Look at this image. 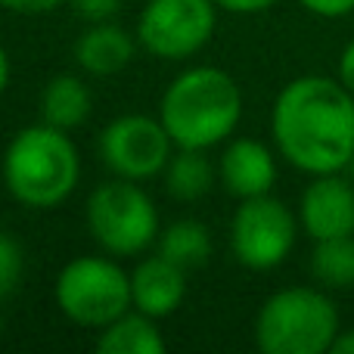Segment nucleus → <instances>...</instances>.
<instances>
[{
    "label": "nucleus",
    "instance_id": "1",
    "mask_svg": "<svg viewBox=\"0 0 354 354\" xmlns=\"http://www.w3.org/2000/svg\"><path fill=\"white\" fill-rule=\"evenodd\" d=\"M274 147L305 174H336L354 159V93L339 78H292L270 109Z\"/></svg>",
    "mask_w": 354,
    "mask_h": 354
},
{
    "label": "nucleus",
    "instance_id": "18",
    "mask_svg": "<svg viewBox=\"0 0 354 354\" xmlns=\"http://www.w3.org/2000/svg\"><path fill=\"white\" fill-rule=\"evenodd\" d=\"M311 274L326 289L354 286V233L317 239L311 252Z\"/></svg>",
    "mask_w": 354,
    "mask_h": 354
},
{
    "label": "nucleus",
    "instance_id": "5",
    "mask_svg": "<svg viewBox=\"0 0 354 354\" xmlns=\"http://www.w3.org/2000/svg\"><path fill=\"white\" fill-rule=\"evenodd\" d=\"M93 243L112 258H137L159 239V208L137 180L100 183L84 208Z\"/></svg>",
    "mask_w": 354,
    "mask_h": 354
},
{
    "label": "nucleus",
    "instance_id": "19",
    "mask_svg": "<svg viewBox=\"0 0 354 354\" xmlns=\"http://www.w3.org/2000/svg\"><path fill=\"white\" fill-rule=\"evenodd\" d=\"M22 270H25L22 245H19L10 233L0 230V299H3V295H10L12 289L19 286Z\"/></svg>",
    "mask_w": 354,
    "mask_h": 354
},
{
    "label": "nucleus",
    "instance_id": "10",
    "mask_svg": "<svg viewBox=\"0 0 354 354\" xmlns=\"http://www.w3.org/2000/svg\"><path fill=\"white\" fill-rule=\"evenodd\" d=\"M299 224L314 243L354 233V187L342 171L311 177L299 199Z\"/></svg>",
    "mask_w": 354,
    "mask_h": 354
},
{
    "label": "nucleus",
    "instance_id": "24",
    "mask_svg": "<svg viewBox=\"0 0 354 354\" xmlns=\"http://www.w3.org/2000/svg\"><path fill=\"white\" fill-rule=\"evenodd\" d=\"M336 78L342 81V84L354 93V37H351L348 44H345L342 56H339V72H336Z\"/></svg>",
    "mask_w": 354,
    "mask_h": 354
},
{
    "label": "nucleus",
    "instance_id": "27",
    "mask_svg": "<svg viewBox=\"0 0 354 354\" xmlns=\"http://www.w3.org/2000/svg\"><path fill=\"white\" fill-rule=\"evenodd\" d=\"M0 333H3V314H0Z\"/></svg>",
    "mask_w": 354,
    "mask_h": 354
},
{
    "label": "nucleus",
    "instance_id": "14",
    "mask_svg": "<svg viewBox=\"0 0 354 354\" xmlns=\"http://www.w3.org/2000/svg\"><path fill=\"white\" fill-rule=\"evenodd\" d=\"M93 109L91 87L78 75H53L41 91V122L59 131H75L87 122Z\"/></svg>",
    "mask_w": 354,
    "mask_h": 354
},
{
    "label": "nucleus",
    "instance_id": "21",
    "mask_svg": "<svg viewBox=\"0 0 354 354\" xmlns=\"http://www.w3.org/2000/svg\"><path fill=\"white\" fill-rule=\"evenodd\" d=\"M299 3L320 19H342L354 12V0H299Z\"/></svg>",
    "mask_w": 354,
    "mask_h": 354
},
{
    "label": "nucleus",
    "instance_id": "23",
    "mask_svg": "<svg viewBox=\"0 0 354 354\" xmlns=\"http://www.w3.org/2000/svg\"><path fill=\"white\" fill-rule=\"evenodd\" d=\"M224 12H239V16H255L277 3V0H214Z\"/></svg>",
    "mask_w": 354,
    "mask_h": 354
},
{
    "label": "nucleus",
    "instance_id": "2",
    "mask_svg": "<svg viewBox=\"0 0 354 354\" xmlns=\"http://www.w3.org/2000/svg\"><path fill=\"white\" fill-rule=\"evenodd\" d=\"M159 118L177 149H212L227 143L243 122V91L218 66H193L165 87Z\"/></svg>",
    "mask_w": 354,
    "mask_h": 354
},
{
    "label": "nucleus",
    "instance_id": "3",
    "mask_svg": "<svg viewBox=\"0 0 354 354\" xmlns=\"http://www.w3.org/2000/svg\"><path fill=\"white\" fill-rule=\"evenodd\" d=\"M3 187L25 208H56L81 180V156L68 131L53 124H28L3 153Z\"/></svg>",
    "mask_w": 354,
    "mask_h": 354
},
{
    "label": "nucleus",
    "instance_id": "11",
    "mask_svg": "<svg viewBox=\"0 0 354 354\" xmlns=\"http://www.w3.org/2000/svg\"><path fill=\"white\" fill-rule=\"evenodd\" d=\"M218 177L224 189L236 199L264 196L277 183V159L268 143L255 137H236L224 147L218 162Z\"/></svg>",
    "mask_w": 354,
    "mask_h": 354
},
{
    "label": "nucleus",
    "instance_id": "8",
    "mask_svg": "<svg viewBox=\"0 0 354 354\" xmlns=\"http://www.w3.org/2000/svg\"><path fill=\"white\" fill-rule=\"evenodd\" d=\"M214 0H147L137 16V44L156 59H189L214 35Z\"/></svg>",
    "mask_w": 354,
    "mask_h": 354
},
{
    "label": "nucleus",
    "instance_id": "13",
    "mask_svg": "<svg viewBox=\"0 0 354 354\" xmlns=\"http://www.w3.org/2000/svg\"><path fill=\"white\" fill-rule=\"evenodd\" d=\"M134 37L115 22H93L75 44V62L81 72L97 75V78H109L131 66L134 59Z\"/></svg>",
    "mask_w": 354,
    "mask_h": 354
},
{
    "label": "nucleus",
    "instance_id": "15",
    "mask_svg": "<svg viewBox=\"0 0 354 354\" xmlns=\"http://www.w3.org/2000/svg\"><path fill=\"white\" fill-rule=\"evenodd\" d=\"M97 348L103 354H162L165 351V336H162L156 317L131 308L118 320L100 330Z\"/></svg>",
    "mask_w": 354,
    "mask_h": 354
},
{
    "label": "nucleus",
    "instance_id": "25",
    "mask_svg": "<svg viewBox=\"0 0 354 354\" xmlns=\"http://www.w3.org/2000/svg\"><path fill=\"white\" fill-rule=\"evenodd\" d=\"M333 354H354V330H339L336 342H333Z\"/></svg>",
    "mask_w": 354,
    "mask_h": 354
},
{
    "label": "nucleus",
    "instance_id": "22",
    "mask_svg": "<svg viewBox=\"0 0 354 354\" xmlns=\"http://www.w3.org/2000/svg\"><path fill=\"white\" fill-rule=\"evenodd\" d=\"M66 0H0V6L19 16H44V12H53L56 6H62Z\"/></svg>",
    "mask_w": 354,
    "mask_h": 354
},
{
    "label": "nucleus",
    "instance_id": "26",
    "mask_svg": "<svg viewBox=\"0 0 354 354\" xmlns=\"http://www.w3.org/2000/svg\"><path fill=\"white\" fill-rule=\"evenodd\" d=\"M6 84H10V56H6V50L0 47V93L6 91Z\"/></svg>",
    "mask_w": 354,
    "mask_h": 354
},
{
    "label": "nucleus",
    "instance_id": "20",
    "mask_svg": "<svg viewBox=\"0 0 354 354\" xmlns=\"http://www.w3.org/2000/svg\"><path fill=\"white\" fill-rule=\"evenodd\" d=\"M68 3H72V10L78 12L87 25L112 22V19L118 16V10H122V0H68Z\"/></svg>",
    "mask_w": 354,
    "mask_h": 354
},
{
    "label": "nucleus",
    "instance_id": "12",
    "mask_svg": "<svg viewBox=\"0 0 354 354\" xmlns=\"http://www.w3.org/2000/svg\"><path fill=\"white\" fill-rule=\"evenodd\" d=\"M187 299V270L165 255H149L131 270V305L149 317H171Z\"/></svg>",
    "mask_w": 354,
    "mask_h": 354
},
{
    "label": "nucleus",
    "instance_id": "7",
    "mask_svg": "<svg viewBox=\"0 0 354 354\" xmlns=\"http://www.w3.org/2000/svg\"><path fill=\"white\" fill-rule=\"evenodd\" d=\"M299 230V214L277 196L239 199L230 218V252L249 270H274L292 255Z\"/></svg>",
    "mask_w": 354,
    "mask_h": 354
},
{
    "label": "nucleus",
    "instance_id": "4",
    "mask_svg": "<svg viewBox=\"0 0 354 354\" xmlns=\"http://www.w3.org/2000/svg\"><path fill=\"white\" fill-rule=\"evenodd\" d=\"M339 330L333 299L314 286L280 289L255 314V345L261 354H326Z\"/></svg>",
    "mask_w": 354,
    "mask_h": 354
},
{
    "label": "nucleus",
    "instance_id": "9",
    "mask_svg": "<svg viewBox=\"0 0 354 354\" xmlns=\"http://www.w3.org/2000/svg\"><path fill=\"white\" fill-rule=\"evenodd\" d=\"M171 134L159 115H118L100 134V156L103 165L124 180H149L165 171L171 162Z\"/></svg>",
    "mask_w": 354,
    "mask_h": 354
},
{
    "label": "nucleus",
    "instance_id": "16",
    "mask_svg": "<svg viewBox=\"0 0 354 354\" xmlns=\"http://www.w3.org/2000/svg\"><path fill=\"white\" fill-rule=\"evenodd\" d=\"M165 189L180 202H196L214 187V165L205 149H177L165 165Z\"/></svg>",
    "mask_w": 354,
    "mask_h": 354
},
{
    "label": "nucleus",
    "instance_id": "6",
    "mask_svg": "<svg viewBox=\"0 0 354 354\" xmlns=\"http://www.w3.org/2000/svg\"><path fill=\"white\" fill-rule=\"evenodd\" d=\"M62 317L87 330H103L131 308V274L118 268V258L81 255L62 264L53 286Z\"/></svg>",
    "mask_w": 354,
    "mask_h": 354
},
{
    "label": "nucleus",
    "instance_id": "17",
    "mask_svg": "<svg viewBox=\"0 0 354 354\" xmlns=\"http://www.w3.org/2000/svg\"><path fill=\"white\" fill-rule=\"evenodd\" d=\"M156 245H159V255L180 264L183 270L202 268L212 258V233H208V227L202 221H193V218H180L174 224H168L159 233Z\"/></svg>",
    "mask_w": 354,
    "mask_h": 354
}]
</instances>
